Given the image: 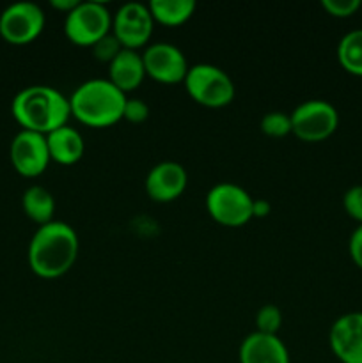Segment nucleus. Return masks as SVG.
Masks as SVG:
<instances>
[{
	"label": "nucleus",
	"mask_w": 362,
	"mask_h": 363,
	"mask_svg": "<svg viewBox=\"0 0 362 363\" xmlns=\"http://www.w3.org/2000/svg\"><path fill=\"white\" fill-rule=\"evenodd\" d=\"M77 230L66 222L53 220L41 225L28 245V266L41 279H59L73 268L78 257Z\"/></svg>",
	"instance_id": "obj_1"
},
{
	"label": "nucleus",
	"mask_w": 362,
	"mask_h": 363,
	"mask_svg": "<svg viewBox=\"0 0 362 363\" xmlns=\"http://www.w3.org/2000/svg\"><path fill=\"white\" fill-rule=\"evenodd\" d=\"M11 112L21 130L48 135L66 126L71 117L70 98L50 85H31L14 96Z\"/></svg>",
	"instance_id": "obj_2"
},
{
	"label": "nucleus",
	"mask_w": 362,
	"mask_h": 363,
	"mask_svg": "<svg viewBox=\"0 0 362 363\" xmlns=\"http://www.w3.org/2000/svg\"><path fill=\"white\" fill-rule=\"evenodd\" d=\"M126 94L109 78H92L78 85L70 96L71 116L91 128H109L123 119Z\"/></svg>",
	"instance_id": "obj_3"
},
{
	"label": "nucleus",
	"mask_w": 362,
	"mask_h": 363,
	"mask_svg": "<svg viewBox=\"0 0 362 363\" xmlns=\"http://www.w3.org/2000/svg\"><path fill=\"white\" fill-rule=\"evenodd\" d=\"M188 96L208 108H222L234 99L236 89L229 74L213 64H195L188 67L183 80Z\"/></svg>",
	"instance_id": "obj_4"
},
{
	"label": "nucleus",
	"mask_w": 362,
	"mask_h": 363,
	"mask_svg": "<svg viewBox=\"0 0 362 363\" xmlns=\"http://www.w3.org/2000/svg\"><path fill=\"white\" fill-rule=\"evenodd\" d=\"M64 32L73 45L91 48L103 35L112 32V14L103 2H80L66 14Z\"/></svg>",
	"instance_id": "obj_5"
},
{
	"label": "nucleus",
	"mask_w": 362,
	"mask_h": 363,
	"mask_svg": "<svg viewBox=\"0 0 362 363\" xmlns=\"http://www.w3.org/2000/svg\"><path fill=\"white\" fill-rule=\"evenodd\" d=\"M290 116L291 133L304 142L327 140L339 126V113L336 106L325 99H307Z\"/></svg>",
	"instance_id": "obj_6"
},
{
	"label": "nucleus",
	"mask_w": 362,
	"mask_h": 363,
	"mask_svg": "<svg viewBox=\"0 0 362 363\" xmlns=\"http://www.w3.org/2000/svg\"><path fill=\"white\" fill-rule=\"evenodd\" d=\"M254 199L234 183H216L206 195V209L224 227H241L252 220Z\"/></svg>",
	"instance_id": "obj_7"
},
{
	"label": "nucleus",
	"mask_w": 362,
	"mask_h": 363,
	"mask_svg": "<svg viewBox=\"0 0 362 363\" xmlns=\"http://www.w3.org/2000/svg\"><path fill=\"white\" fill-rule=\"evenodd\" d=\"M46 18L34 2H14L0 14V35L11 45H28L41 35Z\"/></svg>",
	"instance_id": "obj_8"
},
{
	"label": "nucleus",
	"mask_w": 362,
	"mask_h": 363,
	"mask_svg": "<svg viewBox=\"0 0 362 363\" xmlns=\"http://www.w3.org/2000/svg\"><path fill=\"white\" fill-rule=\"evenodd\" d=\"M153 27L155 20L148 4L126 2L112 16V34L126 50L137 52L148 45L153 35Z\"/></svg>",
	"instance_id": "obj_9"
},
{
	"label": "nucleus",
	"mask_w": 362,
	"mask_h": 363,
	"mask_svg": "<svg viewBox=\"0 0 362 363\" xmlns=\"http://www.w3.org/2000/svg\"><path fill=\"white\" fill-rule=\"evenodd\" d=\"M146 77L165 85L180 84L188 73L185 53L172 43H151L142 53Z\"/></svg>",
	"instance_id": "obj_10"
},
{
	"label": "nucleus",
	"mask_w": 362,
	"mask_h": 363,
	"mask_svg": "<svg viewBox=\"0 0 362 363\" xmlns=\"http://www.w3.org/2000/svg\"><path fill=\"white\" fill-rule=\"evenodd\" d=\"M11 163L14 170L23 177H38L52 162L46 144V135L21 130L14 135L9 147Z\"/></svg>",
	"instance_id": "obj_11"
},
{
	"label": "nucleus",
	"mask_w": 362,
	"mask_h": 363,
	"mask_svg": "<svg viewBox=\"0 0 362 363\" xmlns=\"http://www.w3.org/2000/svg\"><path fill=\"white\" fill-rule=\"evenodd\" d=\"M330 350L341 363H362V312H350L330 328Z\"/></svg>",
	"instance_id": "obj_12"
},
{
	"label": "nucleus",
	"mask_w": 362,
	"mask_h": 363,
	"mask_svg": "<svg viewBox=\"0 0 362 363\" xmlns=\"http://www.w3.org/2000/svg\"><path fill=\"white\" fill-rule=\"evenodd\" d=\"M187 170L177 162H162L146 176V191L155 202H172L187 190Z\"/></svg>",
	"instance_id": "obj_13"
},
{
	"label": "nucleus",
	"mask_w": 362,
	"mask_h": 363,
	"mask_svg": "<svg viewBox=\"0 0 362 363\" xmlns=\"http://www.w3.org/2000/svg\"><path fill=\"white\" fill-rule=\"evenodd\" d=\"M238 360L240 363H290V353L279 335L254 332L241 340Z\"/></svg>",
	"instance_id": "obj_14"
},
{
	"label": "nucleus",
	"mask_w": 362,
	"mask_h": 363,
	"mask_svg": "<svg viewBox=\"0 0 362 363\" xmlns=\"http://www.w3.org/2000/svg\"><path fill=\"white\" fill-rule=\"evenodd\" d=\"M144 78L146 67L142 53L135 50L123 48V52L109 64V80L124 94L141 87Z\"/></svg>",
	"instance_id": "obj_15"
},
{
	"label": "nucleus",
	"mask_w": 362,
	"mask_h": 363,
	"mask_svg": "<svg viewBox=\"0 0 362 363\" xmlns=\"http://www.w3.org/2000/svg\"><path fill=\"white\" fill-rule=\"evenodd\" d=\"M46 144H48L50 158L59 165H75L80 162L85 152L82 133L67 124L46 135Z\"/></svg>",
	"instance_id": "obj_16"
},
{
	"label": "nucleus",
	"mask_w": 362,
	"mask_h": 363,
	"mask_svg": "<svg viewBox=\"0 0 362 363\" xmlns=\"http://www.w3.org/2000/svg\"><path fill=\"white\" fill-rule=\"evenodd\" d=\"M21 206L23 211L32 222L38 223L39 227L53 222V213H55V199L46 188L34 184L27 188L21 197Z\"/></svg>",
	"instance_id": "obj_17"
},
{
	"label": "nucleus",
	"mask_w": 362,
	"mask_h": 363,
	"mask_svg": "<svg viewBox=\"0 0 362 363\" xmlns=\"http://www.w3.org/2000/svg\"><path fill=\"white\" fill-rule=\"evenodd\" d=\"M153 20L167 27L187 23L195 11L194 0H151L148 4Z\"/></svg>",
	"instance_id": "obj_18"
},
{
	"label": "nucleus",
	"mask_w": 362,
	"mask_h": 363,
	"mask_svg": "<svg viewBox=\"0 0 362 363\" xmlns=\"http://www.w3.org/2000/svg\"><path fill=\"white\" fill-rule=\"evenodd\" d=\"M337 60L344 71L362 77V28L344 34L337 45Z\"/></svg>",
	"instance_id": "obj_19"
},
{
	"label": "nucleus",
	"mask_w": 362,
	"mask_h": 363,
	"mask_svg": "<svg viewBox=\"0 0 362 363\" xmlns=\"http://www.w3.org/2000/svg\"><path fill=\"white\" fill-rule=\"evenodd\" d=\"M263 133L272 138H283L291 133V116L286 112H268L259 123Z\"/></svg>",
	"instance_id": "obj_20"
},
{
	"label": "nucleus",
	"mask_w": 362,
	"mask_h": 363,
	"mask_svg": "<svg viewBox=\"0 0 362 363\" xmlns=\"http://www.w3.org/2000/svg\"><path fill=\"white\" fill-rule=\"evenodd\" d=\"M256 332L266 333V335H277L283 326V312L277 305H263L256 314Z\"/></svg>",
	"instance_id": "obj_21"
},
{
	"label": "nucleus",
	"mask_w": 362,
	"mask_h": 363,
	"mask_svg": "<svg viewBox=\"0 0 362 363\" xmlns=\"http://www.w3.org/2000/svg\"><path fill=\"white\" fill-rule=\"evenodd\" d=\"M91 50H92V55H94L96 59L102 60V62L110 64L121 52H123V46H121V43L117 41L116 35H114L112 32H109V34L103 35L94 46H91Z\"/></svg>",
	"instance_id": "obj_22"
},
{
	"label": "nucleus",
	"mask_w": 362,
	"mask_h": 363,
	"mask_svg": "<svg viewBox=\"0 0 362 363\" xmlns=\"http://www.w3.org/2000/svg\"><path fill=\"white\" fill-rule=\"evenodd\" d=\"M361 0H322V7L334 18H350L361 9Z\"/></svg>",
	"instance_id": "obj_23"
},
{
	"label": "nucleus",
	"mask_w": 362,
	"mask_h": 363,
	"mask_svg": "<svg viewBox=\"0 0 362 363\" xmlns=\"http://www.w3.org/2000/svg\"><path fill=\"white\" fill-rule=\"evenodd\" d=\"M343 206L348 216L357 220L362 225V184H355V186L348 188L343 197Z\"/></svg>",
	"instance_id": "obj_24"
},
{
	"label": "nucleus",
	"mask_w": 362,
	"mask_h": 363,
	"mask_svg": "<svg viewBox=\"0 0 362 363\" xmlns=\"http://www.w3.org/2000/svg\"><path fill=\"white\" fill-rule=\"evenodd\" d=\"M148 117H149V105L144 101V99H138V98L126 99V103H124L123 119H126L128 123L141 124L144 123Z\"/></svg>",
	"instance_id": "obj_25"
},
{
	"label": "nucleus",
	"mask_w": 362,
	"mask_h": 363,
	"mask_svg": "<svg viewBox=\"0 0 362 363\" xmlns=\"http://www.w3.org/2000/svg\"><path fill=\"white\" fill-rule=\"evenodd\" d=\"M348 250H350L351 261L357 264V268L362 269V225H358L357 229L351 233Z\"/></svg>",
	"instance_id": "obj_26"
},
{
	"label": "nucleus",
	"mask_w": 362,
	"mask_h": 363,
	"mask_svg": "<svg viewBox=\"0 0 362 363\" xmlns=\"http://www.w3.org/2000/svg\"><path fill=\"white\" fill-rule=\"evenodd\" d=\"M272 211V206L270 202H266L265 199H254L252 202V218H265Z\"/></svg>",
	"instance_id": "obj_27"
},
{
	"label": "nucleus",
	"mask_w": 362,
	"mask_h": 363,
	"mask_svg": "<svg viewBox=\"0 0 362 363\" xmlns=\"http://www.w3.org/2000/svg\"><path fill=\"white\" fill-rule=\"evenodd\" d=\"M78 4H80L78 0H52V2H50V6H52L53 9L60 11V13L70 14L71 11L78 6Z\"/></svg>",
	"instance_id": "obj_28"
}]
</instances>
